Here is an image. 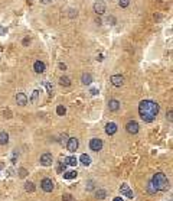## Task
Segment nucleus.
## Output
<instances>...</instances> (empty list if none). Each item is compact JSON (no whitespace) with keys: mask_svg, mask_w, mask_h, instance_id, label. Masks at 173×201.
Here are the masks:
<instances>
[{"mask_svg":"<svg viewBox=\"0 0 173 201\" xmlns=\"http://www.w3.org/2000/svg\"><path fill=\"white\" fill-rule=\"evenodd\" d=\"M66 149H68L69 152H75L76 149H78V139H76V137H68Z\"/></svg>","mask_w":173,"mask_h":201,"instance_id":"nucleus-7","label":"nucleus"},{"mask_svg":"<svg viewBox=\"0 0 173 201\" xmlns=\"http://www.w3.org/2000/svg\"><path fill=\"white\" fill-rule=\"evenodd\" d=\"M71 13H69V18H76V15H78V13H76V10H74V9H71Z\"/></svg>","mask_w":173,"mask_h":201,"instance_id":"nucleus-33","label":"nucleus"},{"mask_svg":"<svg viewBox=\"0 0 173 201\" xmlns=\"http://www.w3.org/2000/svg\"><path fill=\"white\" fill-rule=\"evenodd\" d=\"M172 116H173V112H172V110H169V112H167V120H169V122H172V120H173Z\"/></svg>","mask_w":173,"mask_h":201,"instance_id":"nucleus-32","label":"nucleus"},{"mask_svg":"<svg viewBox=\"0 0 173 201\" xmlns=\"http://www.w3.org/2000/svg\"><path fill=\"white\" fill-rule=\"evenodd\" d=\"M91 94H92V96H97V94H98V90H97V88H91Z\"/></svg>","mask_w":173,"mask_h":201,"instance_id":"nucleus-37","label":"nucleus"},{"mask_svg":"<svg viewBox=\"0 0 173 201\" xmlns=\"http://www.w3.org/2000/svg\"><path fill=\"white\" fill-rule=\"evenodd\" d=\"M56 113H58V116H64L65 113H66V109H65L64 106H58L56 107Z\"/></svg>","mask_w":173,"mask_h":201,"instance_id":"nucleus-25","label":"nucleus"},{"mask_svg":"<svg viewBox=\"0 0 173 201\" xmlns=\"http://www.w3.org/2000/svg\"><path fill=\"white\" fill-rule=\"evenodd\" d=\"M79 161H81V164H82L84 167H88V165L91 164V158L88 156L86 153H82V155L79 156Z\"/></svg>","mask_w":173,"mask_h":201,"instance_id":"nucleus-16","label":"nucleus"},{"mask_svg":"<svg viewBox=\"0 0 173 201\" xmlns=\"http://www.w3.org/2000/svg\"><path fill=\"white\" fill-rule=\"evenodd\" d=\"M65 164L66 165H71V167H75L76 164H78V159L75 156H66L65 158Z\"/></svg>","mask_w":173,"mask_h":201,"instance_id":"nucleus-17","label":"nucleus"},{"mask_svg":"<svg viewBox=\"0 0 173 201\" xmlns=\"http://www.w3.org/2000/svg\"><path fill=\"white\" fill-rule=\"evenodd\" d=\"M107 22L110 23V25H116V18H114V16H108Z\"/></svg>","mask_w":173,"mask_h":201,"instance_id":"nucleus-31","label":"nucleus"},{"mask_svg":"<svg viewBox=\"0 0 173 201\" xmlns=\"http://www.w3.org/2000/svg\"><path fill=\"white\" fill-rule=\"evenodd\" d=\"M126 130H127L130 134H136L139 132V123L136 122V120H130V122L126 124Z\"/></svg>","mask_w":173,"mask_h":201,"instance_id":"nucleus-6","label":"nucleus"},{"mask_svg":"<svg viewBox=\"0 0 173 201\" xmlns=\"http://www.w3.org/2000/svg\"><path fill=\"white\" fill-rule=\"evenodd\" d=\"M111 84L114 86V87H121L123 84H124V78H123V75H113L111 77Z\"/></svg>","mask_w":173,"mask_h":201,"instance_id":"nucleus-11","label":"nucleus"},{"mask_svg":"<svg viewBox=\"0 0 173 201\" xmlns=\"http://www.w3.org/2000/svg\"><path fill=\"white\" fill-rule=\"evenodd\" d=\"M107 10V6H105V3L102 1V0H98L94 3V12L97 13V15H104Z\"/></svg>","mask_w":173,"mask_h":201,"instance_id":"nucleus-5","label":"nucleus"},{"mask_svg":"<svg viewBox=\"0 0 173 201\" xmlns=\"http://www.w3.org/2000/svg\"><path fill=\"white\" fill-rule=\"evenodd\" d=\"M26 175H28V171H26L25 168H20V169H19V177H20V178H26Z\"/></svg>","mask_w":173,"mask_h":201,"instance_id":"nucleus-26","label":"nucleus"},{"mask_svg":"<svg viewBox=\"0 0 173 201\" xmlns=\"http://www.w3.org/2000/svg\"><path fill=\"white\" fill-rule=\"evenodd\" d=\"M19 158V152L17 151H13L12 152V156H10V162L12 164H16V159Z\"/></svg>","mask_w":173,"mask_h":201,"instance_id":"nucleus-24","label":"nucleus"},{"mask_svg":"<svg viewBox=\"0 0 173 201\" xmlns=\"http://www.w3.org/2000/svg\"><path fill=\"white\" fill-rule=\"evenodd\" d=\"M147 190H149V192H151V194H154V192H156V188H154V185H153V184H151V181L150 182H149V185H147Z\"/></svg>","mask_w":173,"mask_h":201,"instance_id":"nucleus-28","label":"nucleus"},{"mask_svg":"<svg viewBox=\"0 0 173 201\" xmlns=\"http://www.w3.org/2000/svg\"><path fill=\"white\" fill-rule=\"evenodd\" d=\"M62 200L64 201H74V197H72L71 194H65L64 197H62Z\"/></svg>","mask_w":173,"mask_h":201,"instance_id":"nucleus-30","label":"nucleus"},{"mask_svg":"<svg viewBox=\"0 0 173 201\" xmlns=\"http://www.w3.org/2000/svg\"><path fill=\"white\" fill-rule=\"evenodd\" d=\"M52 0H41V3H43V4H48V3H51Z\"/></svg>","mask_w":173,"mask_h":201,"instance_id":"nucleus-39","label":"nucleus"},{"mask_svg":"<svg viewBox=\"0 0 173 201\" xmlns=\"http://www.w3.org/2000/svg\"><path fill=\"white\" fill-rule=\"evenodd\" d=\"M0 169H1V168H0Z\"/></svg>","mask_w":173,"mask_h":201,"instance_id":"nucleus-42","label":"nucleus"},{"mask_svg":"<svg viewBox=\"0 0 173 201\" xmlns=\"http://www.w3.org/2000/svg\"><path fill=\"white\" fill-rule=\"evenodd\" d=\"M95 195H97V198L102 200V198H105V197H107V192H105V190H98L97 192H95Z\"/></svg>","mask_w":173,"mask_h":201,"instance_id":"nucleus-22","label":"nucleus"},{"mask_svg":"<svg viewBox=\"0 0 173 201\" xmlns=\"http://www.w3.org/2000/svg\"><path fill=\"white\" fill-rule=\"evenodd\" d=\"M116 132H117V124H116L114 122H110V123L105 124V133L111 136V134H114Z\"/></svg>","mask_w":173,"mask_h":201,"instance_id":"nucleus-13","label":"nucleus"},{"mask_svg":"<svg viewBox=\"0 0 173 201\" xmlns=\"http://www.w3.org/2000/svg\"><path fill=\"white\" fill-rule=\"evenodd\" d=\"M59 84L64 86V87H69V86H71V80L64 75V77H61V80H59Z\"/></svg>","mask_w":173,"mask_h":201,"instance_id":"nucleus-20","label":"nucleus"},{"mask_svg":"<svg viewBox=\"0 0 173 201\" xmlns=\"http://www.w3.org/2000/svg\"><path fill=\"white\" fill-rule=\"evenodd\" d=\"M6 34H7V29H4V28L0 26V35H6Z\"/></svg>","mask_w":173,"mask_h":201,"instance_id":"nucleus-36","label":"nucleus"},{"mask_svg":"<svg viewBox=\"0 0 173 201\" xmlns=\"http://www.w3.org/2000/svg\"><path fill=\"white\" fill-rule=\"evenodd\" d=\"M159 104L154 103L153 100H143L139 104V113H140V117L144 120L146 123H151L156 116L159 114Z\"/></svg>","mask_w":173,"mask_h":201,"instance_id":"nucleus-1","label":"nucleus"},{"mask_svg":"<svg viewBox=\"0 0 173 201\" xmlns=\"http://www.w3.org/2000/svg\"><path fill=\"white\" fill-rule=\"evenodd\" d=\"M102 59H104V55H102V54H100V55L97 56V61H102Z\"/></svg>","mask_w":173,"mask_h":201,"instance_id":"nucleus-38","label":"nucleus"},{"mask_svg":"<svg viewBox=\"0 0 173 201\" xmlns=\"http://www.w3.org/2000/svg\"><path fill=\"white\" fill-rule=\"evenodd\" d=\"M78 172L76 171H68V172H64V178L65 179H75Z\"/></svg>","mask_w":173,"mask_h":201,"instance_id":"nucleus-18","label":"nucleus"},{"mask_svg":"<svg viewBox=\"0 0 173 201\" xmlns=\"http://www.w3.org/2000/svg\"><path fill=\"white\" fill-rule=\"evenodd\" d=\"M16 103H17L19 106H26V104H28V97H26V94H25V93H17V94H16Z\"/></svg>","mask_w":173,"mask_h":201,"instance_id":"nucleus-12","label":"nucleus"},{"mask_svg":"<svg viewBox=\"0 0 173 201\" xmlns=\"http://www.w3.org/2000/svg\"><path fill=\"white\" fill-rule=\"evenodd\" d=\"M108 109H110L111 112H117V110L120 109V101L116 100V99L110 100V103H108Z\"/></svg>","mask_w":173,"mask_h":201,"instance_id":"nucleus-14","label":"nucleus"},{"mask_svg":"<svg viewBox=\"0 0 173 201\" xmlns=\"http://www.w3.org/2000/svg\"><path fill=\"white\" fill-rule=\"evenodd\" d=\"M41 165L43 167H51L52 165V155L51 153H43L41 156Z\"/></svg>","mask_w":173,"mask_h":201,"instance_id":"nucleus-8","label":"nucleus"},{"mask_svg":"<svg viewBox=\"0 0 173 201\" xmlns=\"http://www.w3.org/2000/svg\"><path fill=\"white\" fill-rule=\"evenodd\" d=\"M81 81H82V84L89 86V84L92 83V75H91V74H88V72H84V74H82V77H81Z\"/></svg>","mask_w":173,"mask_h":201,"instance_id":"nucleus-15","label":"nucleus"},{"mask_svg":"<svg viewBox=\"0 0 173 201\" xmlns=\"http://www.w3.org/2000/svg\"><path fill=\"white\" fill-rule=\"evenodd\" d=\"M59 68H61V69H65V68H66V65H65V64H59Z\"/></svg>","mask_w":173,"mask_h":201,"instance_id":"nucleus-41","label":"nucleus"},{"mask_svg":"<svg viewBox=\"0 0 173 201\" xmlns=\"http://www.w3.org/2000/svg\"><path fill=\"white\" fill-rule=\"evenodd\" d=\"M92 184H94L92 181H89V182H88V187H86V190H88V191H91L92 188H94V185H92Z\"/></svg>","mask_w":173,"mask_h":201,"instance_id":"nucleus-34","label":"nucleus"},{"mask_svg":"<svg viewBox=\"0 0 173 201\" xmlns=\"http://www.w3.org/2000/svg\"><path fill=\"white\" fill-rule=\"evenodd\" d=\"M33 69H35L36 74H42V72H45V69H46V65H45V62H42V61H36L33 64Z\"/></svg>","mask_w":173,"mask_h":201,"instance_id":"nucleus-10","label":"nucleus"},{"mask_svg":"<svg viewBox=\"0 0 173 201\" xmlns=\"http://www.w3.org/2000/svg\"><path fill=\"white\" fill-rule=\"evenodd\" d=\"M113 201H124V200H123L121 197H116V198H114V200H113Z\"/></svg>","mask_w":173,"mask_h":201,"instance_id":"nucleus-40","label":"nucleus"},{"mask_svg":"<svg viewBox=\"0 0 173 201\" xmlns=\"http://www.w3.org/2000/svg\"><path fill=\"white\" fill-rule=\"evenodd\" d=\"M45 87L48 88V93H49V94H52V91H54V86H52L51 83H45Z\"/></svg>","mask_w":173,"mask_h":201,"instance_id":"nucleus-29","label":"nucleus"},{"mask_svg":"<svg viewBox=\"0 0 173 201\" xmlns=\"http://www.w3.org/2000/svg\"><path fill=\"white\" fill-rule=\"evenodd\" d=\"M151 184L154 185V188L157 191H167V188H169V179L163 172L154 174L151 178Z\"/></svg>","mask_w":173,"mask_h":201,"instance_id":"nucleus-2","label":"nucleus"},{"mask_svg":"<svg viewBox=\"0 0 173 201\" xmlns=\"http://www.w3.org/2000/svg\"><path fill=\"white\" fill-rule=\"evenodd\" d=\"M118 4L121 7H127L130 4V0H118Z\"/></svg>","mask_w":173,"mask_h":201,"instance_id":"nucleus-27","label":"nucleus"},{"mask_svg":"<svg viewBox=\"0 0 173 201\" xmlns=\"http://www.w3.org/2000/svg\"><path fill=\"white\" fill-rule=\"evenodd\" d=\"M120 192H121L124 197H129V198H133V197H134L133 191L130 190V187L127 185V184H123V185L120 187Z\"/></svg>","mask_w":173,"mask_h":201,"instance_id":"nucleus-9","label":"nucleus"},{"mask_svg":"<svg viewBox=\"0 0 173 201\" xmlns=\"http://www.w3.org/2000/svg\"><path fill=\"white\" fill-rule=\"evenodd\" d=\"M66 142H68V136H66V134H64V136H62V140H61V143L66 145Z\"/></svg>","mask_w":173,"mask_h":201,"instance_id":"nucleus-35","label":"nucleus"},{"mask_svg":"<svg viewBox=\"0 0 173 201\" xmlns=\"http://www.w3.org/2000/svg\"><path fill=\"white\" fill-rule=\"evenodd\" d=\"M25 190L28 191V192H33L35 191V185H33L32 182H26L25 184Z\"/></svg>","mask_w":173,"mask_h":201,"instance_id":"nucleus-23","label":"nucleus"},{"mask_svg":"<svg viewBox=\"0 0 173 201\" xmlns=\"http://www.w3.org/2000/svg\"><path fill=\"white\" fill-rule=\"evenodd\" d=\"M89 149H91V151H94V152L101 151V149H102V140H101V139H98V137L91 139V140H89Z\"/></svg>","mask_w":173,"mask_h":201,"instance_id":"nucleus-4","label":"nucleus"},{"mask_svg":"<svg viewBox=\"0 0 173 201\" xmlns=\"http://www.w3.org/2000/svg\"><path fill=\"white\" fill-rule=\"evenodd\" d=\"M41 187H42V190L45 191V192H51V191L55 188V184L51 178H45V179H42V182H41Z\"/></svg>","mask_w":173,"mask_h":201,"instance_id":"nucleus-3","label":"nucleus"},{"mask_svg":"<svg viewBox=\"0 0 173 201\" xmlns=\"http://www.w3.org/2000/svg\"><path fill=\"white\" fill-rule=\"evenodd\" d=\"M38 100H39V90H33L32 99H31V101H32L33 104H36V103H38Z\"/></svg>","mask_w":173,"mask_h":201,"instance_id":"nucleus-21","label":"nucleus"},{"mask_svg":"<svg viewBox=\"0 0 173 201\" xmlns=\"http://www.w3.org/2000/svg\"><path fill=\"white\" fill-rule=\"evenodd\" d=\"M9 142V134L6 132H0V145H6Z\"/></svg>","mask_w":173,"mask_h":201,"instance_id":"nucleus-19","label":"nucleus"}]
</instances>
